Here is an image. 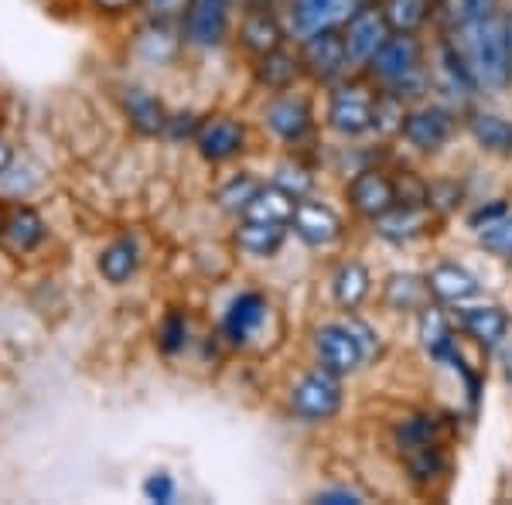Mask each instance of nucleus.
Masks as SVG:
<instances>
[{"label":"nucleus","mask_w":512,"mask_h":505,"mask_svg":"<svg viewBox=\"0 0 512 505\" xmlns=\"http://www.w3.org/2000/svg\"><path fill=\"white\" fill-rule=\"evenodd\" d=\"M93 4L99 7V11H106V14H123V11H130L134 4H140V0H93Z\"/></svg>","instance_id":"79ce46f5"},{"label":"nucleus","mask_w":512,"mask_h":505,"mask_svg":"<svg viewBox=\"0 0 512 505\" xmlns=\"http://www.w3.org/2000/svg\"><path fill=\"white\" fill-rule=\"evenodd\" d=\"M434 72H437V82H441L451 96H472L478 89V82L472 76V65H468V59L458 52V45H451V41H441V45H437Z\"/></svg>","instance_id":"aec40b11"},{"label":"nucleus","mask_w":512,"mask_h":505,"mask_svg":"<svg viewBox=\"0 0 512 505\" xmlns=\"http://www.w3.org/2000/svg\"><path fill=\"white\" fill-rule=\"evenodd\" d=\"M239 41H243L246 52L253 55H270L277 52L280 45H284V31H280V24L274 14L267 11H250L239 24Z\"/></svg>","instance_id":"4be33fe9"},{"label":"nucleus","mask_w":512,"mask_h":505,"mask_svg":"<svg viewBox=\"0 0 512 505\" xmlns=\"http://www.w3.org/2000/svg\"><path fill=\"white\" fill-rule=\"evenodd\" d=\"M137 267H140V250L134 239H117V243H110L99 253V273L117 287L127 284L137 273Z\"/></svg>","instance_id":"cd10ccee"},{"label":"nucleus","mask_w":512,"mask_h":505,"mask_svg":"<svg viewBox=\"0 0 512 505\" xmlns=\"http://www.w3.org/2000/svg\"><path fill=\"white\" fill-rule=\"evenodd\" d=\"M369 291H373V277H369V270L362 267L359 260H349V263H342V267L335 270L332 297H335L338 308L355 311L369 297Z\"/></svg>","instance_id":"b1692460"},{"label":"nucleus","mask_w":512,"mask_h":505,"mask_svg":"<svg viewBox=\"0 0 512 505\" xmlns=\"http://www.w3.org/2000/svg\"><path fill=\"white\" fill-rule=\"evenodd\" d=\"M468 130H472L478 147H485V151L512 154V120L499 117V113H489V110H478L472 113V120H468Z\"/></svg>","instance_id":"bb28decb"},{"label":"nucleus","mask_w":512,"mask_h":505,"mask_svg":"<svg viewBox=\"0 0 512 505\" xmlns=\"http://www.w3.org/2000/svg\"><path fill=\"white\" fill-rule=\"evenodd\" d=\"M495 11H499L495 0H451V24L458 31H465L478 21L492 18Z\"/></svg>","instance_id":"f704fd0d"},{"label":"nucleus","mask_w":512,"mask_h":505,"mask_svg":"<svg viewBox=\"0 0 512 505\" xmlns=\"http://www.w3.org/2000/svg\"><path fill=\"white\" fill-rule=\"evenodd\" d=\"M229 28V0H188L185 38L198 48H216Z\"/></svg>","instance_id":"f8f14e48"},{"label":"nucleus","mask_w":512,"mask_h":505,"mask_svg":"<svg viewBox=\"0 0 512 505\" xmlns=\"http://www.w3.org/2000/svg\"><path fill=\"white\" fill-rule=\"evenodd\" d=\"M478 243H482L489 253L512 256V212L485 222V226H478Z\"/></svg>","instance_id":"72a5a7b5"},{"label":"nucleus","mask_w":512,"mask_h":505,"mask_svg":"<svg viewBox=\"0 0 512 505\" xmlns=\"http://www.w3.org/2000/svg\"><path fill=\"white\" fill-rule=\"evenodd\" d=\"M373 222H376V233L383 239H390V243H410V239L424 236L427 229L434 226V215L427 205H403L400 202Z\"/></svg>","instance_id":"f3484780"},{"label":"nucleus","mask_w":512,"mask_h":505,"mask_svg":"<svg viewBox=\"0 0 512 505\" xmlns=\"http://www.w3.org/2000/svg\"><path fill=\"white\" fill-rule=\"evenodd\" d=\"M458 321H461V328H465V335L475 338L482 349H495L512 328L509 314L502 308H495V304H475V308H465L458 314Z\"/></svg>","instance_id":"6ab92c4d"},{"label":"nucleus","mask_w":512,"mask_h":505,"mask_svg":"<svg viewBox=\"0 0 512 505\" xmlns=\"http://www.w3.org/2000/svg\"><path fill=\"white\" fill-rule=\"evenodd\" d=\"M403 140L417 151H437L444 147L454 134V117L444 106H417V110L403 113V127H400Z\"/></svg>","instance_id":"1a4fd4ad"},{"label":"nucleus","mask_w":512,"mask_h":505,"mask_svg":"<svg viewBox=\"0 0 512 505\" xmlns=\"http://www.w3.org/2000/svg\"><path fill=\"white\" fill-rule=\"evenodd\" d=\"M140 7H144L151 21H171L178 14H185L188 0H140Z\"/></svg>","instance_id":"58836bf2"},{"label":"nucleus","mask_w":512,"mask_h":505,"mask_svg":"<svg viewBox=\"0 0 512 505\" xmlns=\"http://www.w3.org/2000/svg\"><path fill=\"white\" fill-rule=\"evenodd\" d=\"M284 239H287V226H280V222L243 219L236 229V236H233V243H236L239 253L263 260V256H274L280 246H284Z\"/></svg>","instance_id":"412c9836"},{"label":"nucleus","mask_w":512,"mask_h":505,"mask_svg":"<svg viewBox=\"0 0 512 505\" xmlns=\"http://www.w3.org/2000/svg\"><path fill=\"white\" fill-rule=\"evenodd\" d=\"M349 205L359 215H366V219H379V215H386L393 205H400V198H396V181L386 178L383 171H359V175L349 181Z\"/></svg>","instance_id":"ddd939ff"},{"label":"nucleus","mask_w":512,"mask_h":505,"mask_svg":"<svg viewBox=\"0 0 512 505\" xmlns=\"http://www.w3.org/2000/svg\"><path fill=\"white\" fill-rule=\"evenodd\" d=\"M386 38H390V24L379 7H355L352 18L342 24V41L352 65H369Z\"/></svg>","instance_id":"0eeeda50"},{"label":"nucleus","mask_w":512,"mask_h":505,"mask_svg":"<svg viewBox=\"0 0 512 505\" xmlns=\"http://www.w3.org/2000/svg\"><path fill=\"white\" fill-rule=\"evenodd\" d=\"M359 4H362V0H359Z\"/></svg>","instance_id":"09e8293b"},{"label":"nucleus","mask_w":512,"mask_h":505,"mask_svg":"<svg viewBox=\"0 0 512 505\" xmlns=\"http://www.w3.org/2000/svg\"><path fill=\"white\" fill-rule=\"evenodd\" d=\"M465 38V59L472 65V76L478 86L499 89L506 86L512 76V52H509V35H506V18L499 11L492 18L472 24V28L458 31Z\"/></svg>","instance_id":"f257e3e1"},{"label":"nucleus","mask_w":512,"mask_h":505,"mask_svg":"<svg viewBox=\"0 0 512 505\" xmlns=\"http://www.w3.org/2000/svg\"><path fill=\"white\" fill-rule=\"evenodd\" d=\"M417 331H420V345L431 352V359L437 362H454V331H451V321L444 318V311L437 308H424L420 311V321H417Z\"/></svg>","instance_id":"393cba45"},{"label":"nucleus","mask_w":512,"mask_h":505,"mask_svg":"<svg viewBox=\"0 0 512 505\" xmlns=\"http://www.w3.org/2000/svg\"><path fill=\"white\" fill-rule=\"evenodd\" d=\"M291 229L301 243L315 246V250H325L342 239L345 233V222L332 205L315 202V198H297L294 215H291Z\"/></svg>","instance_id":"39448f33"},{"label":"nucleus","mask_w":512,"mask_h":505,"mask_svg":"<svg viewBox=\"0 0 512 505\" xmlns=\"http://www.w3.org/2000/svg\"><path fill=\"white\" fill-rule=\"evenodd\" d=\"M383 18L390 24V31L414 35L431 18V0H383Z\"/></svg>","instance_id":"c756f323"},{"label":"nucleus","mask_w":512,"mask_h":505,"mask_svg":"<svg viewBox=\"0 0 512 505\" xmlns=\"http://www.w3.org/2000/svg\"><path fill=\"white\" fill-rule=\"evenodd\" d=\"M301 62H304V72L318 82H335L352 69L349 52H345V41H342V31L338 28L335 31H318V35L304 38Z\"/></svg>","instance_id":"6e6552de"},{"label":"nucleus","mask_w":512,"mask_h":505,"mask_svg":"<svg viewBox=\"0 0 512 505\" xmlns=\"http://www.w3.org/2000/svg\"><path fill=\"white\" fill-rule=\"evenodd\" d=\"M243 144H246V130H243V123L233 117H209L198 123V130H195L198 154L212 164H222V161H229V157L243 154Z\"/></svg>","instance_id":"9b49d317"},{"label":"nucleus","mask_w":512,"mask_h":505,"mask_svg":"<svg viewBox=\"0 0 512 505\" xmlns=\"http://www.w3.org/2000/svg\"><path fill=\"white\" fill-rule=\"evenodd\" d=\"M427 294H431L427 291V280L410 277V273H393L390 284H386V304L393 311H414L424 304Z\"/></svg>","instance_id":"2f4dec72"},{"label":"nucleus","mask_w":512,"mask_h":505,"mask_svg":"<svg viewBox=\"0 0 512 505\" xmlns=\"http://www.w3.org/2000/svg\"><path fill=\"white\" fill-rule=\"evenodd\" d=\"M45 219L28 209V205H14L4 209V222H0V250H7L11 256H24L31 250H38L41 239H45Z\"/></svg>","instance_id":"4468645a"},{"label":"nucleus","mask_w":512,"mask_h":505,"mask_svg":"<svg viewBox=\"0 0 512 505\" xmlns=\"http://www.w3.org/2000/svg\"><path fill=\"white\" fill-rule=\"evenodd\" d=\"M123 106H127V117L140 134H158L164 127L161 103L147 93V89H127V93H123Z\"/></svg>","instance_id":"c85d7f7f"},{"label":"nucleus","mask_w":512,"mask_h":505,"mask_svg":"<svg viewBox=\"0 0 512 505\" xmlns=\"http://www.w3.org/2000/svg\"><path fill=\"white\" fill-rule=\"evenodd\" d=\"M342 376L332 369H311L291 389V410L294 417L321 424V420H332L342 410Z\"/></svg>","instance_id":"20e7f679"},{"label":"nucleus","mask_w":512,"mask_h":505,"mask_svg":"<svg viewBox=\"0 0 512 505\" xmlns=\"http://www.w3.org/2000/svg\"><path fill=\"white\" fill-rule=\"evenodd\" d=\"M267 297L256 294V291H243L239 297H233V304L226 308V321H222V328H226L229 342L233 345H246L256 331L263 328V321H267Z\"/></svg>","instance_id":"dca6fc26"},{"label":"nucleus","mask_w":512,"mask_h":505,"mask_svg":"<svg viewBox=\"0 0 512 505\" xmlns=\"http://www.w3.org/2000/svg\"><path fill=\"white\" fill-rule=\"evenodd\" d=\"M185 335H188L185 318H181V314H171V318L164 321V328H161V349L164 352H178L181 345H185Z\"/></svg>","instance_id":"4c0bfd02"},{"label":"nucleus","mask_w":512,"mask_h":505,"mask_svg":"<svg viewBox=\"0 0 512 505\" xmlns=\"http://www.w3.org/2000/svg\"><path fill=\"white\" fill-rule=\"evenodd\" d=\"M256 192H260V181L250 178V175H239V178L229 181V185H222V188H219L216 202H219L226 212H239V215H243V212H246V205L253 202V195H256Z\"/></svg>","instance_id":"473e14b6"},{"label":"nucleus","mask_w":512,"mask_h":505,"mask_svg":"<svg viewBox=\"0 0 512 505\" xmlns=\"http://www.w3.org/2000/svg\"><path fill=\"white\" fill-rule=\"evenodd\" d=\"M318 502H332V505H345V502H362L355 492H321Z\"/></svg>","instance_id":"37998d69"},{"label":"nucleus","mask_w":512,"mask_h":505,"mask_svg":"<svg viewBox=\"0 0 512 505\" xmlns=\"http://www.w3.org/2000/svg\"><path fill=\"white\" fill-rule=\"evenodd\" d=\"M263 123L274 137H280L284 144H297V140L308 137L311 130V110L304 99L297 96H277L274 103L263 110Z\"/></svg>","instance_id":"2eb2a0df"},{"label":"nucleus","mask_w":512,"mask_h":505,"mask_svg":"<svg viewBox=\"0 0 512 505\" xmlns=\"http://www.w3.org/2000/svg\"><path fill=\"white\" fill-rule=\"evenodd\" d=\"M274 185L284 188L287 195H294V198H304L311 192V175L304 168H294V164H280L277 168V178H274Z\"/></svg>","instance_id":"e433bc0d"},{"label":"nucleus","mask_w":512,"mask_h":505,"mask_svg":"<svg viewBox=\"0 0 512 505\" xmlns=\"http://www.w3.org/2000/svg\"><path fill=\"white\" fill-rule=\"evenodd\" d=\"M0 222H4V209H0Z\"/></svg>","instance_id":"de8ad7c7"},{"label":"nucleus","mask_w":512,"mask_h":505,"mask_svg":"<svg viewBox=\"0 0 512 505\" xmlns=\"http://www.w3.org/2000/svg\"><path fill=\"white\" fill-rule=\"evenodd\" d=\"M376 349V335L362 321H332V325H321L315 331V352L318 362L325 369L338 372V376H349L366 362V355Z\"/></svg>","instance_id":"f03ea898"},{"label":"nucleus","mask_w":512,"mask_h":505,"mask_svg":"<svg viewBox=\"0 0 512 505\" xmlns=\"http://www.w3.org/2000/svg\"><path fill=\"white\" fill-rule=\"evenodd\" d=\"M509 260H512V256H509Z\"/></svg>","instance_id":"8fccbe9b"},{"label":"nucleus","mask_w":512,"mask_h":505,"mask_svg":"<svg viewBox=\"0 0 512 505\" xmlns=\"http://www.w3.org/2000/svg\"><path fill=\"white\" fill-rule=\"evenodd\" d=\"M403 458H407V468H410V475H414L417 482H434L437 475H444V471H448V458H444V451H441V444H437V441L407 447V451H403Z\"/></svg>","instance_id":"7c9ffc66"},{"label":"nucleus","mask_w":512,"mask_h":505,"mask_svg":"<svg viewBox=\"0 0 512 505\" xmlns=\"http://www.w3.org/2000/svg\"><path fill=\"white\" fill-rule=\"evenodd\" d=\"M403 127V99L396 93H386L376 99V110H373V130L379 134H390V130Z\"/></svg>","instance_id":"c9c22d12"},{"label":"nucleus","mask_w":512,"mask_h":505,"mask_svg":"<svg viewBox=\"0 0 512 505\" xmlns=\"http://www.w3.org/2000/svg\"><path fill=\"white\" fill-rule=\"evenodd\" d=\"M506 35H509V52H512V14L506 18Z\"/></svg>","instance_id":"49530a36"},{"label":"nucleus","mask_w":512,"mask_h":505,"mask_svg":"<svg viewBox=\"0 0 512 505\" xmlns=\"http://www.w3.org/2000/svg\"><path fill=\"white\" fill-rule=\"evenodd\" d=\"M369 72L386 82L396 96H420L424 76H420V45L407 31H390V38L379 45V52L369 59Z\"/></svg>","instance_id":"7ed1b4c3"},{"label":"nucleus","mask_w":512,"mask_h":505,"mask_svg":"<svg viewBox=\"0 0 512 505\" xmlns=\"http://www.w3.org/2000/svg\"><path fill=\"white\" fill-rule=\"evenodd\" d=\"M359 0H294L291 28L297 38H311L318 31H335L352 18Z\"/></svg>","instance_id":"9d476101"},{"label":"nucleus","mask_w":512,"mask_h":505,"mask_svg":"<svg viewBox=\"0 0 512 505\" xmlns=\"http://www.w3.org/2000/svg\"><path fill=\"white\" fill-rule=\"evenodd\" d=\"M427 291L444 304H468L472 297L482 294V284L465 267H458V263H437L427 273Z\"/></svg>","instance_id":"a211bd4d"},{"label":"nucleus","mask_w":512,"mask_h":505,"mask_svg":"<svg viewBox=\"0 0 512 505\" xmlns=\"http://www.w3.org/2000/svg\"><path fill=\"white\" fill-rule=\"evenodd\" d=\"M304 72V62L301 55H291L284 52V45L270 55H260V65H256V79L270 89V93H287Z\"/></svg>","instance_id":"5701e85b"},{"label":"nucleus","mask_w":512,"mask_h":505,"mask_svg":"<svg viewBox=\"0 0 512 505\" xmlns=\"http://www.w3.org/2000/svg\"><path fill=\"white\" fill-rule=\"evenodd\" d=\"M373 110L376 99L362 86H338L328 103V127L342 137H362L373 130Z\"/></svg>","instance_id":"423d86ee"},{"label":"nucleus","mask_w":512,"mask_h":505,"mask_svg":"<svg viewBox=\"0 0 512 505\" xmlns=\"http://www.w3.org/2000/svg\"><path fill=\"white\" fill-rule=\"evenodd\" d=\"M506 212H509V205H506V202H495V205H489V209H478V212L472 215V226L478 229V226H485V222L499 219V215H506Z\"/></svg>","instance_id":"a19ab883"},{"label":"nucleus","mask_w":512,"mask_h":505,"mask_svg":"<svg viewBox=\"0 0 512 505\" xmlns=\"http://www.w3.org/2000/svg\"><path fill=\"white\" fill-rule=\"evenodd\" d=\"M297 198L287 195L280 185H260V192L253 195V202L246 205L243 219H260V222H280V226H291Z\"/></svg>","instance_id":"a878e982"},{"label":"nucleus","mask_w":512,"mask_h":505,"mask_svg":"<svg viewBox=\"0 0 512 505\" xmlns=\"http://www.w3.org/2000/svg\"><path fill=\"white\" fill-rule=\"evenodd\" d=\"M144 495L151 502H175V482H171V475L158 471L144 482Z\"/></svg>","instance_id":"ea45409f"},{"label":"nucleus","mask_w":512,"mask_h":505,"mask_svg":"<svg viewBox=\"0 0 512 505\" xmlns=\"http://www.w3.org/2000/svg\"><path fill=\"white\" fill-rule=\"evenodd\" d=\"M506 379H509V383H512V345H509V349H506Z\"/></svg>","instance_id":"a18cd8bd"},{"label":"nucleus","mask_w":512,"mask_h":505,"mask_svg":"<svg viewBox=\"0 0 512 505\" xmlns=\"http://www.w3.org/2000/svg\"><path fill=\"white\" fill-rule=\"evenodd\" d=\"M11 161H14V147L7 144V140H0V175L11 168Z\"/></svg>","instance_id":"c03bdc74"}]
</instances>
